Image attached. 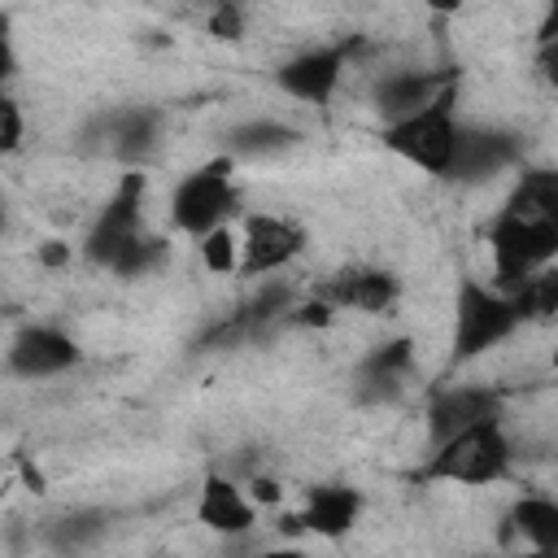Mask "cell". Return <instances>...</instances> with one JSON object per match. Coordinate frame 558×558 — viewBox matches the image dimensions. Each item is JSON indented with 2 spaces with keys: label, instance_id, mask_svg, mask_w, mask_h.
Here are the masks:
<instances>
[{
  "label": "cell",
  "instance_id": "277c9868",
  "mask_svg": "<svg viewBox=\"0 0 558 558\" xmlns=\"http://www.w3.org/2000/svg\"><path fill=\"white\" fill-rule=\"evenodd\" d=\"M519 305L506 288H488L480 279H462L453 296V336H449V362L462 366L488 349H497L519 327Z\"/></svg>",
  "mask_w": 558,
  "mask_h": 558
},
{
  "label": "cell",
  "instance_id": "ba28073f",
  "mask_svg": "<svg viewBox=\"0 0 558 558\" xmlns=\"http://www.w3.org/2000/svg\"><path fill=\"white\" fill-rule=\"evenodd\" d=\"M78 362H83L78 340L70 331L52 327V323L22 327L4 349V371L17 375V379H52V375H65Z\"/></svg>",
  "mask_w": 558,
  "mask_h": 558
},
{
  "label": "cell",
  "instance_id": "52a82bcc",
  "mask_svg": "<svg viewBox=\"0 0 558 558\" xmlns=\"http://www.w3.org/2000/svg\"><path fill=\"white\" fill-rule=\"evenodd\" d=\"M140 205H144V174L131 170L122 174V183L113 187V196L100 205V214L92 218L87 227V240H83V253L92 266H109L118 257L122 244H131L140 231H144V218H140Z\"/></svg>",
  "mask_w": 558,
  "mask_h": 558
},
{
  "label": "cell",
  "instance_id": "6da1fadb",
  "mask_svg": "<svg viewBox=\"0 0 558 558\" xmlns=\"http://www.w3.org/2000/svg\"><path fill=\"white\" fill-rule=\"evenodd\" d=\"M510 462H514V445L501 427V414L493 418H480V423H466L458 432H449L445 440L432 445L427 462L418 466V480L423 484H497L510 475Z\"/></svg>",
  "mask_w": 558,
  "mask_h": 558
},
{
  "label": "cell",
  "instance_id": "7402d4cb",
  "mask_svg": "<svg viewBox=\"0 0 558 558\" xmlns=\"http://www.w3.org/2000/svg\"><path fill=\"white\" fill-rule=\"evenodd\" d=\"M196 244H201V262H205V270H214V275H231V270H235L240 244H235V231H231V222H222V227L205 231Z\"/></svg>",
  "mask_w": 558,
  "mask_h": 558
},
{
  "label": "cell",
  "instance_id": "30bf717a",
  "mask_svg": "<svg viewBox=\"0 0 558 558\" xmlns=\"http://www.w3.org/2000/svg\"><path fill=\"white\" fill-rule=\"evenodd\" d=\"M344 57L349 48L344 44H331V48H305L296 57H288L279 70H275V87L292 100H305V105H327L340 87V74H344Z\"/></svg>",
  "mask_w": 558,
  "mask_h": 558
},
{
  "label": "cell",
  "instance_id": "5bb4252c",
  "mask_svg": "<svg viewBox=\"0 0 558 558\" xmlns=\"http://www.w3.org/2000/svg\"><path fill=\"white\" fill-rule=\"evenodd\" d=\"M196 519H201L209 532L235 536V532H248V527H253L257 501H253L248 488H240L235 480L209 475V480L201 484V497H196Z\"/></svg>",
  "mask_w": 558,
  "mask_h": 558
},
{
  "label": "cell",
  "instance_id": "8fae6325",
  "mask_svg": "<svg viewBox=\"0 0 558 558\" xmlns=\"http://www.w3.org/2000/svg\"><path fill=\"white\" fill-rule=\"evenodd\" d=\"M514 161H519V140H514L510 131H497V126H488V131H484V126H462L445 179L484 183V179L501 174V170L514 166Z\"/></svg>",
  "mask_w": 558,
  "mask_h": 558
},
{
  "label": "cell",
  "instance_id": "3957f363",
  "mask_svg": "<svg viewBox=\"0 0 558 558\" xmlns=\"http://www.w3.org/2000/svg\"><path fill=\"white\" fill-rule=\"evenodd\" d=\"M235 205H240V192H235V157L231 153L201 161L170 187V222L179 235H192V240L231 222Z\"/></svg>",
  "mask_w": 558,
  "mask_h": 558
},
{
  "label": "cell",
  "instance_id": "7c38bea8",
  "mask_svg": "<svg viewBox=\"0 0 558 558\" xmlns=\"http://www.w3.org/2000/svg\"><path fill=\"white\" fill-rule=\"evenodd\" d=\"M501 414V392L488 388V384H453V388H440L427 405V436L432 445L445 440L449 432L466 427V423H480V418H493Z\"/></svg>",
  "mask_w": 558,
  "mask_h": 558
},
{
  "label": "cell",
  "instance_id": "484cf974",
  "mask_svg": "<svg viewBox=\"0 0 558 558\" xmlns=\"http://www.w3.org/2000/svg\"><path fill=\"white\" fill-rule=\"evenodd\" d=\"M248 497H253V501H275V497H279V488H275L270 480H253V488H248Z\"/></svg>",
  "mask_w": 558,
  "mask_h": 558
},
{
  "label": "cell",
  "instance_id": "ffe728a7",
  "mask_svg": "<svg viewBox=\"0 0 558 558\" xmlns=\"http://www.w3.org/2000/svg\"><path fill=\"white\" fill-rule=\"evenodd\" d=\"M506 205L519 209V214L558 218V174H554V170H523Z\"/></svg>",
  "mask_w": 558,
  "mask_h": 558
},
{
  "label": "cell",
  "instance_id": "9c48e42d",
  "mask_svg": "<svg viewBox=\"0 0 558 558\" xmlns=\"http://www.w3.org/2000/svg\"><path fill=\"white\" fill-rule=\"evenodd\" d=\"M401 296V279L384 266H340L331 279H323L318 301L331 310H357V314H388Z\"/></svg>",
  "mask_w": 558,
  "mask_h": 558
},
{
  "label": "cell",
  "instance_id": "5b68a950",
  "mask_svg": "<svg viewBox=\"0 0 558 558\" xmlns=\"http://www.w3.org/2000/svg\"><path fill=\"white\" fill-rule=\"evenodd\" d=\"M488 253H493V270L501 279V288H514V283H523L527 275H536L554 262L558 218L519 214V209L501 205L497 218L488 222Z\"/></svg>",
  "mask_w": 558,
  "mask_h": 558
},
{
  "label": "cell",
  "instance_id": "ac0fdd59",
  "mask_svg": "<svg viewBox=\"0 0 558 558\" xmlns=\"http://www.w3.org/2000/svg\"><path fill=\"white\" fill-rule=\"evenodd\" d=\"M532 549L541 554H558V501L554 497H541V493H527L510 506V519H506Z\"/></svg>",
  "mask_w": 558,
  "mask_h": 558
},
{
  "label": "cell",
  "instance_id": "cb8c5ba5",
  "mask_svg": "<svg viewBox=\"0 0 558 558\" xmlns=\"http://www.w3.org/2000/svg\"><path fill=\"white\" fill-rule=\"evenodd\" d=\"M105 523H100V514H74V519H65V527H61V541H70V545H78L83 536H96Z\"/></svg>",
  "mask_w": 558,
  "mask_h": 558
},
{
  "label": "cell",
  "instance_id": "d4e9b609",
  "mask_svg": "<svg viewBox=\"0 0 558 558\" xmlns=\"http://www.w3.org/2000/svg\"><path fill=\"white\" fill-rule=\"evenodd\" d=\"M462 4H466V0H423V9H432V13H440V17L462 13Z\"/></svg>",
  "mask_w": 558,
  "mask_h": 558
},
{
  "label": "cell",
  "instance_id": "9a60e30c",
  "mask_svg": "<svg viewBox=\"0 0 558 558\" xmlns=\"http://www.w3.org/2000/svg\"><path fill=\"white\" fill-rule=\"evenodd\" d=\"M410 371H414V344L405 336L384 340L357 362V397L362 401H388V397H397V388L405 384Z\"/></svg>",
  "mask_w": 558,
  "mask_h": 558
},
{
  "label": "cell",
  "instance_id": "7a4b0ae2",
  "mask_svg": "<svg viewBox=\"0 0 558 558\" xmlns=\"http://www.w3.org/2000/svg\"><path fill=\"white\" fill-rule=\"evenodd\" d=\"M458 96L462 92H458V74H453L427 105H418L414 113H405L397 122H384V131H379L384 148L397 153L401 161L418 166L423 174L445 179L449 157H453V144H458V131H462V122H458Z\"/></svg>",
  "mask_w": 558,
  "mask_h": 558
},
{
  "label": "cell",
  "instance_id": "2e32d148",
  "mask_svg": "<svg viewBox=\"0 0 558 558\" xmlns=\"http://www.w3.org/2000/svg\"><path fill=\"white\" fill-rule=\"evenodd\" d=\"M362 514V493L357 488H344V484H323V488H310L305 497V510L296 523H305L314 536H344Z\"/></svg>",
  "mask_w": 558,
  "mask_h": 558
},
{
  "label": "cell",
  "instance_id": "4316f807",
  "mask_svg": "<svg viewBox=\"0 0 558 558\" xmlns=\"http://www.w3.org/2000/svg\"><path fill=\"white\" fill-rule=\"evenodd\" d=\"M13 74V48H9V39L0 35V92H4V78Z\"/></svg>",
  "mask_w": 558,
  "mask_h": 558
},
{
  "label": "cell",
  "instance_id": "8992f818",
  "mask_svg": "<svg viewBox=\"0 0 558 558\" xmlns=\"http://www.w3.org/2000/svg\"><path fill=\"white\" fill-rule=\"evenodd\" d=\"M235 244H240L235 270L244 279H262V275H275L283 266H292L305 253V227L296 218H288V214L253 209V214L240 218Z\"/></svg>",
  "mask_w": 558,
  "mask_h": 558
},
{
  "label": "cell",
  "instance_id": "4fadbf2b",
  "mask_svg": "<svg viewBox=\"0 0 558 558\" xmlns=\"http://www.w3.org/2000/svg\"><path fill=\"white\" fill-rule=\"evenodd\" d=\"M100 148L126 166H140L153 148H157V135H161V113L157 109H113L105 113L100 122Z\"/></svg>",
  "mask_w": 558,
  "mask_h": 558
},
{
  "label": "cell",
  "instance_id": "d6986e66",
  "mask_svg": "<svg viewBox=\"0 0 558 558\" xmlns=\"http://www.w3.org/2000/svg\"><path fill=\"white\" fill-rule=\"evenodd\" d=\"M301 135L288 126V122H275V118H253V122H240L227 140V153L240 161V157H275L283 148H292Z\"/></svg>",
  "mask_w": 558,
  "mask_h": 558
},
{
  "label": "cell",
  "instance_id": "e0dca14e",
  "mask_svg": "<svg viewBox=\"0 0 558 558\" xmlns=\"http://www.w3.org/2000/svg\"><path fill=\"white\" fill-rule=\"evenodd\" d=\"M453 74H418V70H401V74H384L375 87V109L384 122H397L405 113H414L418 105H427Z\"/></svg>",
  "mask_w": 558,
  "mask_h": 558
},
{
  "label": "cell",
  "instance_id": "83f0119b",
  "mask_svg": "<svg viewBox=\"0 0 558 558\" xmlns=\"http://www.w3.org/2000/svg\"><path fill=\"white\" fill-rule=\"evenodd\" d=\"M0 227H4V209H0Z\"/></svg>",
  "mask_w": 558,
  "mask_h": 558
},
{
  "label": "cell",
  "instance_id": "603a6c76",
  "mask_svg": "<svg viewBox=\"0 0 558 558\" xmlns=\"http://www.w3.org/2000/svg\"><path fill=\"white\" fill-rule=\"evenodd\" d=\"M22 144V109L0 92V153H13Z\"/></svg>",
  "mask_w": 558,
  "mask_h": 558
},
{
  "label": "cell",
  "instance_id": "44dd1931",
  "mask_svg": "<svg viewBox=\"0 0 558 558\" xmlns=\"http://www.w3.org/2000/svg\"><path fill=\"white\" fill-rule=\"evenodd\" d=\"M161 262H166V240H157V235L140 231L131 244H122V248H118V257H113L105 270H109V275H118V279H144V275H153Z\"/></svg>",
  "mask_w": 558,
  "mask_h": 558
}]
</instances>
